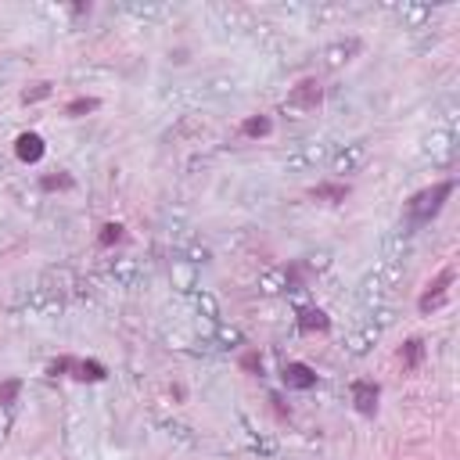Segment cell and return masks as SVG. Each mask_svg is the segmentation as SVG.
I'll return each mask as SVG.
<instances>
[{"label": "cell", "mask_w": 460, "mask_h": 460, "mask_svg": "<svg viewBox=\"0 0 460 460\" xmlns=\"http://www.w3.org/2000/svg\"><path fill=\"white\" fill-rule=\"evenodd\" d=\"M90 112H98V98H72L69 108H65V115H72V119L90 115Z\"/></svg>", "instance_id": "7c38bea8"}, {"label": "cell", "mask_w": 460, "mask_h": 460, "mask_svg": "<svg viewBox=\"0 0 460 460\" xmlns=\"http://www.w3.org/2000/svg\"><path fill=\"white\" fill-rule=\"evenodd\" d=\"M15 155H18L22 162H40V159H44V137H40V133H22V137L15 140Z\"/></svg>", "instance_id": "5b68a950"}, {"label": "cell", "mask_w": 460, "mask_h": 460, "mask_svg": "<svg viewBox=\"0 0 460 460\" xmlns=\"http://www.w3.org/2000/svg\"><path fill=\"white\" fill-rule=\"evenodd\" d=\"M270 130H273V122H270L266 115H252V119L241 122V133H244V137H266Z\"/></svg>", "instance_id": "8fae6325"}, {"label": "cell", "mask_w": 460, "mask_h": 460, "mask_svg": "<svg viewBox=\"0 0 460 460\" xmlns=\"http://www.w3.org/2000/svg\"><path fill=\"white\" fill-rule=\"evenodd\" d=\"M18 392H22V381L18 378H8V381H0V403L11 407L18 400Z\"/></svg>", "instance_id": "5bb4252c"}, {"label": "cell", "mask_w": 460, "mask_h": 460, "mask_svg": "<svg viewBox=\"0 0 460 460\" xmlns=\"http://www.w3.org/2000/svg\"><path fill=\"white\" fill-rule=\"evenodd\" d=\"M400 360H403V367H407V371H417V367H421V360H424V342H421V339H410V342H403V349H400Z\"/></svg>", "instance_id": "30bf717a"}, {"label": "cell", "mask_w": 460, "mask_h": 460, "mask_svg": "<svg viewBox=\"0 0 460 460\" xmlns=\"http://www.w3.org/2000/svg\"><path fill=\"white\" fill-rule=\"evenodd\" d=\"M47 94H51V83H37L33 90H25V94H22V101H25V105H29V101H44Z\"/></svg>", "instance_id": "2e32d148"}, {"label": "cell", "mask_w": 460, "mask_h": 460, "mask_svg": "<svg viewBox=\"0 0 460 460\" xmlns=\"http://www.w3.org/2000/svg\"><path fill=\"white\" fill-rule=\"evenodd\" d=\"M259 367H263V356H259V353H244V356H241V371H259Z\"/></svg>", "instance_id": "e0dca14e"}, {"label": "cell", "mask_w": 460, "mask_h": 460, "mask_svg": "<svg viewBox=\"0 0 460 460\" xmlns=\"http://www.w3.org/2000/svg\"><path fill=\"white\" fill-rule=\"evenodd\" d=\"M453 195V180H442L435 183V188H424L417 191L410 202H407V223L410 227H424V223H432V216H439L446 198Z\"/></svg>", "instance_id": "6da1fadb"}, {"label": "cell", "mask_w": 460, "mask_h": 460, "mask_svg": "<svg viewBox=\"0 0 460 460\" xmlns=\"http://www.w3.org/2000/svg\"><path fill=\"white\" fill-rule=\"evenodd\" d=\"M346 195H349L346 183H317L310 191V198H317V202H346Z\"/></svg>", "instance_id": "9c48e42d"}, {"label": "cell", "mask_w": 460, "mask_h": 460, "mask_svg": "<svg viewBox=\"0 0 460 460\" xmlns=\"http://www.w3.org/2000/svg\"><path fill=\"white\" fill-rule=\"evenodd\" d=\"M331 320L324 310H317V305H310V310H298V331L302 334H313V331H327Z\"/></svg>", "instance_id": "ba28073f"}, {"label": "cell", "mask_w": 460, "mask_h": 460, "mask_svg": "<svg viewBox=\"0 0 460 460\" xmlns=\"http://www.w3.org/2000/svg\"><path fill=\"white\" fill-rule=\"evenodd\" d=\"M98 241L105 244V249H108V244H115V241H122V223H105L101 234H98Z\"/></svg>", "instance_id": "9a60e30c"}, {"label": "cell", "mask_w": 460, "mask_h": 460, "mask_svg": "<svg viewBox=\"0 0 460 460\" xmlns=\"http://www.w3.org/2000/svg\"><path fill=\"white\" fill-rule=\"evenodd\" d=\"M320 101H324V86H320L317 79H302L291 94H288V105L298 108V112H317Z\"/></svg>", "instance_id": "3957f363"}, {"label": "cell", "mask_w": 460, "mask_h": 460, "mask_svg": "<svg viewBox=\"0 0 460 460\" xmlns=\"http://www.w3.org/2000/svg\"><path fill=\"white\" fill-rule=\"evenodd\" d=\"M378 395H381V388H378L374 381H353V403H356V410H360L363 417H374Z\"/></svg>", "instance_id": "277c9868"}, {"label": "cell", "mask_w": 460, "mask_h": 460, "mask_svg": "<svg viewBox=\"0 0 460 460\" xmlns=\"http://www.w3.org/2000/svg\"><path fill=\"white\" fill-rule=\"evenodd\" d=\"M40 188H44V191H69V188H72V176H69V173H51V176L40 180Z\"/></svg>", "instance_id": "4fadbf2b"}, {"label": "cell", "mask_w": 460, "mask_h": 460, "mask_svg": "<svg viewBox=\"0 0 460 460\" xmlns=\"http://www.w3.org/2000/svg\"><path fill=\"white\" fill-rule=\"evenodd\" d=\"M453 277H456V273H453V266H446V270L439 273V277H435L432 284L424 288V295L417 298V310H421V313H432V310H439V305L446 302V295H449V284H453Z\"/></svg>", "instance_id": "7a4b0ae2"}, {"label": "cell", "mask_w": 460, "mask_h": 460, "mask_svg": "<svg viewBox=\"0 0 460 460\" xmlns=\"http://www.w3.org/2000/svg\"><path fill=\"white\" fill-rule=\"evenodd\" d=\"M69 371H72V378H79V381H105V378H108L105 363H98V360H72V356H69Z\"/></svg>", "instance_id": "8992f818"}, {"label": "cell", "mask_w": 460, "mask_h": 460, "mask_svg": "<svg viewBox=\"0 0 460 460\" xmlns=\"http://www.w3.org/2000/svg\"><path fill=\"white\" fill-rule=\"evenodd\" d=\"M284 385L288 388H313L317 385V374H313V367H305V363H288L284 367Z\"/></svg>", "instance_id": "52a82bcc"}]
</instances>
